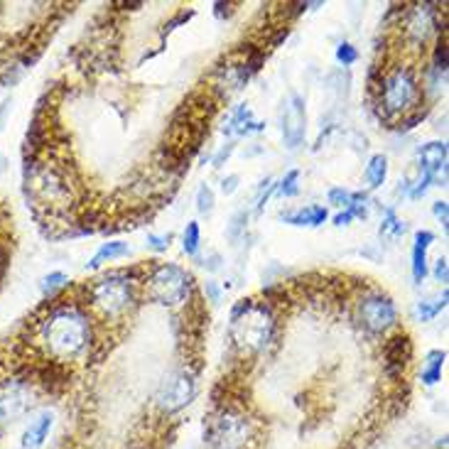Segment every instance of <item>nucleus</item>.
<instances>
[{
    "label": "nucleus",
    "mask_w": 449,
    "mask_h": 449,
    "mask_svg": "<svg viewBox=\"0 0 449 449\" xmlns=\"http://www.w3.org/2000/svg\"><path fill=\"white\" fill-rule=\"evenodd\" d=\"M396 304L391 302V297L386 295H368L361 299V307H358V319L368 331L381 334V331L391 329L396 324Z\"/></svg>",
    "instance_id": "8"
},
{
    "label": "nucleus",
    "mask_w": 449,
    "mask_h": 449,
    "mask_svg": "<svg viewBox=\"0 0 449 449\" xmlns=\"http://www.w3.org/2000/svg\"><path fill=\"white\" fill-rule=\"evenodd\" d=\"M125 256H130V246H128V243H123V241H108V243H103V246L98 248L96 253H93V258L88 260V268L96 270V268H101L103 263H110V260H118V258H125Z\"/></svg>",
    "instance_id": "17"
},
{
    "label": "nucleus",
    "mask_w": 449,
    "mask_h": 449,
    "mask_svg": "<svg viewBox=\"0 0 449 449\" xmlns=\"http://www.w3.org/2000/svg\"><path fill=\"white\" fill-rule=\"evenodd\" d=\"M251 437V420L238 410H221L204 425V442L209 449H246Z\"/></svg>",
    "instance_id": "3"
},
{
    "label": "nucleus",
    "mask_w": 449,
    "mask_h": 449,
    "mask_svg": "<svg viewBox=\"0 0 449 449\" xmlns=\"http://www.w3.org/2000/svg\"><path fill=\"white\" fill-rule=\"evenodd\" d=\"M435 71H442V74H447V42L445 40L437 42V49H435Z\"/></svg>",
    "instance_id": "29"
},
{
    "label": "nucleus",
    "mask_w": 449,
    "mask_h": 449,
    "mask_svg": "<svg viewBox=\"0 0 449 449\" xmlns=\"http://www.w3.org/2000/svg\"><path fill=\"white\" fill-rule=\"evenodd\" d=\"M410 353H413V346H410V339L406 334L393 336V339L388 341V346H386V373L391 376V378H398V376L406 371Z\"/></svg>",
    "instance_id": "12"
},
{
    "label": "nucleus",
    "mask_w": 449,
    "mask_h": 449,
    "mask_svg": "<svg viewBox=\"0 0 449 449\" xmlns=\"http://www.w3.org/2000/svg\"><path fill=\"white\" fill-rule=\"evenodd\" d=\"M221 190H224V194H234L238 190V175L226 177V180L221 182Z\"/></svg>",
    "instance_id": "35"
},
{
    "label": "nucleus",
    "mask_w": 449,
    "mask_h": 449,
    "mask_svg": "<svg viewBox=\"0 0 449 449\" xmlns=\"http://www.w3.org/2000/svg\"><path fill=\"white\" fill-rule=\"evenodd\" d=\"M170 241H172V236H155V234H150L148 236V248H153V251H158V253H162V251H167L170 248Z\"/></svg>",
    "instance_id": "31"
},
{
    "label": "nucleus",
    "mask_w": 449,
    "mask_h": 449,
    "mask_svg": "<svg viewBox=\"0 0 449 449\" xmlns=\"http://www.w3.org/2000/svg\"><path fill=\"white\" fill-rule=\"evenodd\" d=\"M304 133H307V110H304V98L299 93H290L282 113V140L290 150L302 145Z\"/></svg>",
    "instance_id": "9"
},
{
    "label": "nucleus",
    "mask_w": 449,
    "mask_h": 449,
    "mask_svg": "<svg viewBox=\"0 0 449 449\" xmlns=\"http://www.w3.org/2000/svg\"><path fill=\"white\" fill-rule=\"evenodd\" d=\"M432 212H435L437 219L442 221V226H447V221H449V207H447V202H435Z\"/></svg>",
    "instance_id": "32"
},
{
    "label": "nucleus",
    "mask_w": 449,
    "mask_h": 449,
    "mask_svg": "<svg viewBox=\"0 0 449 449\" xmlns=\"http://www.w3.org/2000/svg\"><path fill=\"white\" fill-rule=\"evenodd\" d=\"M219 263H221V256H216L214 253V256L209 258V263H204V265H207L209 270H219Z\"/></svg>",
    "instance_id": "39"
},
{
    "label": "nucleus",
    "mask_w": 449,
    "mask_h": 449,
    "mask_svg": "<svg viewBox=\"0 0 449 449\" xmlns=\"http://www.w3.org/2000/svg\"><path fill=\"white\" fill-rule=\"evenodd\" d=\"M425 115H428V108H425V110H418V113H415V115H410L408 120H403L401 130H410V128H415V125H418L420 120L425 118Z\"/></svg>",
    "instance_id": "34"
},
{
    "label": "nucleus",
    "mask_w": 449,
    "mask_h": 449,
    "mask_svg": "<svg viewBox=\"0 0 449 449\" xmlns=\"http://www.w3.org/2000/svg\"><path fill=\"white\" fill-rule=\"evenodd\" d=\"M197 396V381H194V373L187 368H180L175 373H170L165 378V383L160 386L158 391V408L162 413H180L182 408H187Z\"/></svg>",
    "instance_id": "7"
},
{
    "label": "nucleus",
    "mask_w": 449,
    "mask_h": 449,
    "mask_svg": "<svg viewBox=\"0 0 449 449\" xmlns=\"http://www.w3.org/2000/svg\"><path fill=\"white\" fill-rule=\"evenodd\" d=\"M299 172L297 170H290L285 177L280 180V185H275V190L280 192V197H295V194H299Z\"/></svg>",
    "instance_id": "25"
},
{
    "label": "nucleus",
    "mask_w": 449,
    "mask_h": 449,
    "mask_svg": "<svg viewBox=\"0 0 449 449\" xmlns=\"http://www.w3.org/2000/svg\"><path fill=\"white\" fill-rule=\"evenodd\" d=\"M435 241V234L432 231H418L415 234V243H413V280L423 282L428 278V248L430 243Z\"/></svg>",
    "instance_id": "15"
},
{
    "label": "nucleus",
    "mask_w": 449,
    "mask_h": 449,
    "mask_svg": "<svg viewBox=\"0 0 449 449\" xmlns=\"http://www.w3.org/2000/svg\"><path fill=\"white\" fill-rule=\"evenodd\" d=\"M381 103L391 113H406L418 101V81H415L413 71L406 66H398L381 81Z\"/></svg>",
    "instance_id": "6"
},
{
    "label": "nucleus",
    "mask_w": 449,
    "mask_h": 449,
    "mask_svg": "<svg viewBox=\"0 0 449 449\" xmlns=\"http://www.w3.org/2000/svg\"><path fill=\"white\" fill-rule=\"evenodd\" d=\"M192 15H194V13H180V15H177V18H175V20H170V22H167V25H165V32H172V30H175V27H177V25H180V22L190 20V18H192Z\"/></svg>",
    "instance_id": "37"
},
{
    "label": "nucleus",
    "mask_w": 449,
    "mask_h": 449,
    "mask_svg": "<svg viewBox=\"0 0 449 449\" xmlns=\"http://www.w3.org/2000/svg\"><path fill=\"white\" fill-rule=\"evenodd\" d=\"M192 278L187 270H182L175 263H160L153 268L148 278V292L158 304L165 307H177L190 297Z\"/></svg>",
    "instance_id": "4"
},
{
    "label": "nucleus",
    "mask_w": 449,
    "mask_h": 449,
    "mask_svg": "<svg viewBox=\"0 0 449 449\" xmlns=\"http://www.w3.org/2000/svg\"><path fill=\"white\" fill-rule=\"evenodd\" d=\"M351 219H366V202L351 204L349 209H344L341 214L334 216V226H346Z\"/></svg>",
    "instance_id": "26"
},
{
    "label": "nucleus",
    "mask_w": 449,
    "mask_h": 449,
    "mask_svg": "<svg viewBox=\"0 0 449 449\" xmlns=\"http://www.w3.org/2000/svg\"><path fill=\"white\" fill-rule=\"evenodd\" d=\"M91 304L106 317H118L133 307V282L120 273L96 280L88 290Z\"/></svg>",
    "instance_id": "5"
},
{
    "label": "nucleus",
    "mask_w": 449,
    "mask_h": 449,
    "mask_svg": "<svg viewBox=\"0 0 449 449\" xmlns=\"http://www.w3.org/2000/svg\"><path fill=\"white\" fill-rule=\"evenodd\" d=\"M54 425V415L49 410H42L35 420H30V425L25 428L20 437V449H40L49 437V430Z\"/></svg>",
    "instance_id": "13"
},
{
    "label": "nucleus",
    "mask_w": 449,
    "mask_h": 449,
    "mask_svg": "<svg viewBox=\"0 0 449 449\" xmlns=\"http://www.w3.org/2000/svg\"><path fill=\"white\" fill-rule=\"evenodd\" d=\"M263 130L265 123L253 115V110L246 103L231 110L229 120L224 125V135H253V133H263Z\"/></svg>",
    "instance_id": "11"
},
{
    "label": "nucleus",
    "mask_w": 449,
    "mask_h": 449,
    "mask_svg": "<svg viewBox=\"0 0 449 449\" xmlns=\"http://www.w3.org/2000/svg\"><path fill=\"white\" fill-rule=\"evenodd\" d=\"M356 59H358V52H356V47H353V44L341 42L339 47H336V62H339V64L351 66Z\"/></svg>",
    "instance_id": "28"
},
{
    "label": "nucleus",
    "mask_w": 449,
    "mask_h": 449,
    "mask_svg": "<svg viewBox=\"0 0 449 449\" xmlns=\"http://www.w3.org/2000/svg\"><path fill=\"white\" fill-rule=\"evenodd\" d=\"M386 177H388V158L386 155H373L368 160V165H366V182H368V187L378 190V187H383Z\"/></svg>",
    "instance_id": "19"
},
{
    "label": "nucleus",
    "mask_w": 449,
    "mask_h": 449,
    "mask_svg": "<svg viewBox=\"0 0 449 449\" xmlns=\"http://www.w3.org/2000/svg\"><path fill=\"white\" fill-rule=\"evenodd\" d=\"M246 221H248V214L246 212H238L234 219H231V226H229V238H231V241H236L238 234L246 229Z\"/></svg>",
    "instance_id": "30"
},
{
    "label": "nucleus",
    "mask_w": 449,
    "mask_h": 449,
    "mask_svg": "<svg viewBox=\"0 0 449 449\" xmlns=\"http://www.w3.org/2000/svg\"><path fill=\"white\" fill-rule=\"evenodd\" d=\"M44 307L22 324V331L40 349L42 356L57 363H69L79 358L91 344V321L88 314L76 304L44 299Z\"/></svg>",
    "instance_id": "1"
},
{
    "label": "nucleus",
    "mask_w": 449,
    "mask_h": 449,
    "mask_svg": "<svg viewBox=\"0 0 449 449\" xmlns=\"http://www.w3.org/2000/svg\"><path fill=\"white\" fill-rule=\"evenodd\" d=\"M207 292L209 297H212V302H219V287H216L214 282H207Z\"/></svg>",
    "instance_id": "38"
},
{
    "label": "nucleus",
    "mask_w": 449,
    "mask_h": 449,
    "mask_svg": "<svg viewBox=\"0 0 449 449\" xmlns=\"http://www.w3.org/2000/svg\"><path fill=\"white\" fill-rule=\"evenodd\" d=\"M231 341L243 353H260L265 351L275 334V317L265 302L256 299H238L231 309L229 321Z\"/></svg>",
    "instance_id": "2"
},
{
    "label": "nucleus",
    "mask_w": 449,
    "mask_h": 449,
    "mask_svg": "<svg viewBox=\"0 0 449 449\" xmlns=\"http://www.w3.org/2000/svg\"><path fill=\"white\" fill-rule=\"evenodd\" d=\"M280 219L292 226H312L314 229V226H321L329 219V212H326L324 207H319V204H309V207L295 209V212L290 214H280Z\"/></svg>",
    "instance_id": "16"
},
{
    "label": "nucleus",
    "mask_w": 449,
    "mask_h": 449,
    "mask_svg": "<svg viewBox=\"0 0 449 449\" xmlns=\"http://www.w3.org/2000/svg\"><path fill=\"white\" fill-rule=\"evenodd\" d=\"M447 143L445 140H432L428 145H423L418 150V160H420V167L425 175L432 177V182L440 180V177L447 175Z\"/></svg>",
    "instance_id": "10"
},
{
    "label": "nucleus",
    "mask_w": 449,
    "mask_h": 449,
    "mask_svg": "<svg viewBox=\"0 0 449 449\" xmlns=\"http://www.w3.org/2000/svg\"><path fill=\"white\" fill-rule=\"evenodd\" d=\"M326 197H329V204H334V207H339V209H349L351 204L366 202V194L349 192V190H344V187H334V190H329Z\"/></svg>",
    "instance_id": "21"
},
{
    "label": "nucleus",
    "mask_w": 449,
    "mask_h": 449,
    "mask_svg": "<svg viewBox=\"0 0 449 449\" xmlns=\"http://www.w3.org/2000/svg\"><path fill=\"white\" fill-rule=\"evenodd\" d=\"M199 243H202V231H199L197 221H190L185 229V236H182V248H185L187 256H197Z\"/></svg>",
    "instance_id": "22"
},
{
    "label": "nucleus",
    "mask_w": 449,
    "mask_h": 449,
    "mask_svg": "<svg viewBox=\"0 0 449 449\" xmlns=\"http://www.w3.org/2000/svg\"><path fill=\"white\" fill-rule=\"evenodd\" d=\"M234 153V145H226V148H221L219 150V155L214 158V167H221L224 165V160H229V155Z\"/></svg>",
    "instance_id": "36"
},
{
    "label": "nucleus",
    "mask_w": 449,
    "mask_h": 449,
    "mask_svg": "<svg viewBox=\"0 0 449 449\" xmlns=\"http://www.w3.org/2000/svg\"><path fill=\"white\" fill-rule=\"evenodd\" d=\"M381 234H383V236L391 234V236H396V238L406 234V224L398 219L393 209H386V219H383V226H381Z\"/></svg>",
    "instance_id": "23"
},
{
    "label": "nucleus",
    "mask_w": 449,
    "mask_h": 449,
    "mask_svg": "<svg viewBox=\"0 0 449 449\" xmlns=\"http://www.w3.org/2000/svg\"><path fill=\"white\" fill-rule=\"evenodd\" d=\"M447 353L442 349H435L425 356V366H423V383L425 386H437L442 381V366H445Z\"/></svg>",
    "instance_id": "18"
},
{
    "label": "nucleus",
    "mask_w": 449,
    "mask_h": 449,
    "mask_svg": "<svg viewBox=\"0 0 449 449\" xmlns=\"http://www.w3.org/2000/svg\"><path fill=\"white\" fill-rule=\"evenodd\" d=\"M447 297H449V292L442 290V295L437 299H423V302H418V307H415L418 319L420 321H432V319H435L437 314H440L442 309L447 307Z\"/></svg>",
    "instance_id": "20"
},
{
    "label": "nucleus",
    "mask_w": 449,
    "mask_h": 449,
    "mask_svg": "<svg viewBox=\"0 0 449 449\" xmlns=\"http://www.w3.org/2000/svg\"><path fill=\"white\" fill-rule=\"evenodd\" d=\"M214 190L209 185H202L197 192V212L199 214H212L214 212Z\"/></svg>",
    "instance_id": "27"
},
{
    "label": "nucleus",
    "mask_w": 449,
    "mask_h": 449,
    "mask_svg": "<svg viewBox=\"0 0 449 449\" xmlns=\"http://www.w3.org/2000/svg\"><path fill=\"white\" fill-rule=\"evenodd\" d=\"M66 275L64 273H49L47 278L42 280V292H44V297H54L59 290H64L66 287Z\"/></svg>",
    "instance_id": "24"
},
{
    "label": "nucleus",
    "mask_w": 449,
    "mask_h": 449,
    "mask_svg": "<svg viewBox=\"0 0 449 449\" xmlns=\"http://www.w3.org/2000/svg\"><path fill=\"white\" fill-rule=\"evenodd\" d=\"M432 27H435V10H432V5L430 3L415 5L408 15V35L415 42H425L430 37Z\"/></svg>",
    "instance_id": "14"
},
{
    "label": "nucleus",
    "mask_w": 449,
    "mask_h": 449,
    "mask_svg": "<svg viewBox=\"0 0 449 449\" xmlns=\"http://www.w3.org/2000/svg\"><path fill=\"white\" fill-rule=\"evenodd\" d=\"M449 273H447V258H440L435 263V280L437 282H447Z\"/></svg>",
    "instance_id": "33"
}]
</instances>
